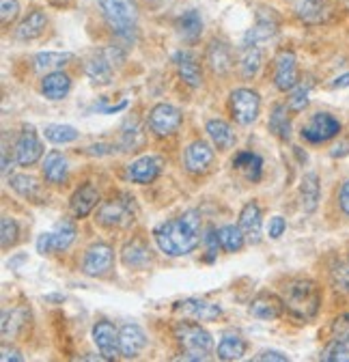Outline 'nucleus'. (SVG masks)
<instances>
[{
  "label": "nucleus",
  "mask_w": 349,
  "mask_h": 362,
  "mask_svg": "<svg viewBox=\"0 0 349 362\" xmlns=\"http://www.w3.org/2000/svg\"><path fill=\"white\" fill-rule=\"evenodd\" d=\"M233 166L244 170V175L250 179V181H259L261 179V168H264V160H261L256 153H237L235 160H233Z\"/></svg>",
  "instance_id": "obj_39"
},
{
  "label": "nucleus",
  "mask_w": 349,
  "mask_h": 362,
  "mask_svg": "<svg viewBox=\"0 0 349 362\" xmlns=\"http://www.w3.org/2000/svg\"><path fill=\"white\" fill-rule=\"evenodd\" d=\"M147 347V334L138 324H125L119 330V351L125 360L138 358V354Z\"/></svg>",
  "instance_id": "obj_14"
},
{
  "label": "nucleus",
  "mask_w": 349,
  "mask_h": 362,
  "mask_svg": "<svg viewBox=\"0 0 349 362\" xmlns=\"http://www.w3.org/2000/svg\"><path fill=\"white\" fill-rule=\"evenodd\" d=\"M172 337L184 349V360H207L213 349L211 334L194 322H177L172 328Z\"/></svg>",
  "instance_id": "obj_4"
},
{
  "label": "nucleus",
  "mask_w": 349,
  "mask_h": 362,
  "mask_svg": "<svg viewBox=\"0 0 349 362\" xmlns=\"http://www.w3.org/2000/svg\"><path fill=\"white\" fill-rule=\"evenodd\" d=\"M43 136H46V139L50 143H54V145H67V143L78 141L80 132L76 127H71V125H57V123H52V125H46V129H43Z\"/></svg>",
  "instance_id": "obj_42"
},
{
  "label": "nucleus",
  "mask_w": 349,
  "mask_h": 362,
  "mask_svg": "<svg viewBox=\"0 0 349 362\" xmlns=\"http://www.w3.org/2000/svg\"><path fill=\"white\" fill-rule=\"evenodd\" d=\"M239 226H242V231L250 244L261 242V226H264V218H261V207L254 201L244 205V209L239 214Z\"/></svg>",
  "instance_id": "obj_21"
},
{
  "label": "nucleus",
  "mask_w": 349,
  "mask_h": 362,
  "mask_svg": "<svg viewBox=\"0 0 349 362\" xmlns=\"http://www.w3.org/2000/svg\"><path fill=\"white\" fill-rule=\"evenodd\" d=\"M246 349H248L246 341L239 334L229 332V334H225L220 339V343H218V349L215 351H218V358H220V360L231 362V360H242L246 356Z\"/></svg>",
  "instance_id": "obj_33"
},
{
  "label": "nucleus",
  "mask_w": 349,
  "mask_h": 362,
  "mask_svg": "<svg viewBox=\"0 0 349 362\" xmlns=\"http://www.w3.org/2000/svg\"><path fill=\"white\" fill-rule=\"evenodd\" d=\"M330 86L332 88H345V86H349V74H343V76L334 78V82Z\"/></svg>",
  "instance_id": "obj_54"
},
{
  "label": "nucleus",
  "mask_w": 349,
  "mask_h": 362,
  "mask_svg": "<svg viewBox=\"0 0 349 362\" xmlns=\"http://www.w3.org/2000/svg\"><path fill=\"white\" fill-rule=\"evenodd\" d=\"M172 310L174 313H182L186 317H192V320H196V322H213V320H218V317L223 315L220 304L203 300V298L179 300V302H174Z\"/></svg>",
  "instance_id": "obj_10"
},
{
  "label": "nucleus",
  "mask_w": 349,
  "mask_h": 362,
  "mask_svg": "<svg viewBox=\"0 0 349 362\" xmlns=\"http://www.w3.org/2000/svg\"><path fill=\"white\" fill-rule=\"evenodd\" d=\"M256 362H266V360H278V362H287L289 356H285L283 351H274V349H268V351H261L254 356Z\"/></svg>",
  "instance_id": "obj_51"
},
{
  "label": "nucleus",
  "mask_w": 349,
  "mask_h": 362,
  "mask_svg": "<svg viewBox=\"0 0 349 362\" xmlns=\"http://www.w3.org/2000/svg\"><path fill=\"white\" fill-rule=\"evenodd\" d=\"M338 207H341V211L349 218V179L343 184V188H341V192H338Z\"/></svg>",
  "instance_id": "obj_53"
},
{
  "label": "nucleus",
  "mask_w": 349,
  "mask_h": 362,
  "mask_svg": "<svg viewBox=\"0 0 349 362\" xmlns=\"http://www.w3.org/2000/svg\"><path fill=\"white\" fill-rule=\"evenodd\" d=\"M121 261L123 265L127 267H134V269H141V267H147L151 263V248L141 240V238H134L129 240L123 250H121Z\"/></svg>",
  "instance_id": "obj_24"
},
{
  "label": "nucleus",
  "mask_w": 349,
  "mask_h": 362,
  "mask_svg": "<svg viewBox=\"0 0 349 362\" xmlns=\"http://www.w3.org/2000/svg\"><path fill=\"white\" fill-rule=\"evenodd\" d=\"M28 322V308L20 306V308H11L3 313V339H16L20 334V330L26 326Z\"/></svg>",
  "instance_id": "obj_34"
},
{
  "label": "nucleus",
  "mask_w": 349,
  "mask_h": 362,
  "mask_svg": "<svg viewBox=\"0 0 349 362\" xmlns=\"http://www.w3.org/2000/svg\"><path fill=\"white\" fill-rule=\"evenodd\" d=\"M174 65H177V71L182 76V80L192 86V88H199L203 84V71H201V65L196 61V57L188 50H182L174 54Z\"/></svg>",
  "instance_id": "obj_22"
},
{
  "label": "nucleus",
  "mask_w": 349,
  "mask_h": 362,
  "mask_svg": "<svg viewBox=\"0 0 349 362\" xmlns=\"http://www.w3.org/2000/svg\"><path fill=\"white\" fill-rule=\"evenodd\" d=\"M205 129L209 134V139L213 141V145L220 151H227V149H231L235 145V132H233V127L227 121H223V119H209Z\"/></svg>",
  "instance_id": "obj_27"
},
{
  "label": "nucleus",
  "mask_w": 349,
  "mask_h": 362,
  "mask_svg": "<svg viewBox=\"0 0 349 362\" xmlns=\"http://www.w3.org/2000/svg\"><path fill=\"white\" fill-rule=\"evenodd\" d=\"M69 90H71V78L63 71H50L41 80V93L52 102L67 98Z\"/></svg>",
  "instance_id": "obj_23"
},
{
  "label": "nucleus",
  "mask_w": 349,
  "mask_h": 362,
  "mask_svg": "<svg viewBox=\"0 0 349 362\" xmlns=\"http://www.w3.org/2000/svg\"><path fill=\"white\" fill-rule=\"evenodd\" d=\"M321 360L326 362H349V337H336L321 351Z\"/></svg>",
  "instance_id": "obj_43"
},
{
  "label": "nucleus",
  "mask_w": 349,
  "mask_h": 362,
  "mask_svg": "<svg viewBox=\"0 0 349 362\" xmlns=\"http://www.w3.org/2000/svg\"><path fill=\"white\" fill-rule=\"evenodd\" d=\"M76 240V224L71 220H61L57 224V229L52 231V246H54V252H61V250H67Z\"/></svg>",
  "instance_id": "obj_40"
},
{
  "label": "nucleus",
  "mask_w": 349,
  "mask_h": 362,
  "mask_svg": "<svg viewBox=\"0 0 349 362\" xmlns=\"http://www.w3.org/2000/svg\"><path fill=\"white\" fill-rule=\"evenodd\" d=\"M91 153H95V156L112 153V147H108V145H95V147H91Z\"/></svg>",
  "instance_id": "obj_56"
},
{
  "label": "nucleus",
  "mask_w": 349,
  "mask_h": 362,
  "mask_svg": "<svg viewBox=\"0 0 349 362\" xmlns=\"http://www.w3.org/2000/svg\"><path fill=\"white\" fill-rule=\"evenodd\" d=\"M114 65L106 59V54L100 50L93 59H89L86 61V65H84V71H86V76H89V80L93 82V84H97V86H106V84H110L112 82V74H114Z\"/></svg>",
  "instance_id": "obj_26"
},
{
  "label": "nucleus",
  "mask_w": 349,
  "mask_h": 362,
  "mask_svg": "<svg viewBox=\"0 0 349 362\" xmlns=\"http://www.w3.org/2000/svg\"><path fill=\"white\" fill-rule=\"evenodd\" d=\"M41 173L46 177L48 184H63L67 179V173H69V166H67V160L61 151H50L43 160V166H41Z\"/></svg>",
  "instance_id": "obj_30"
},
{
  "label": "nucleus",
  "mask_w": 349,
  "mask_h": 362,
  "mask_svg": "<svg viewBox=\"0 0 349 362\" xmlns=\"http://www.w3.org/2000/svg\"><path fill=\"white\" fill-rule=\"evenodd\" d=\"M276 33H278V16L274 13V9H261V11H256V22L246 33L244 43L261 45V43L270 41Z\"/></svg>",
  "instance_id": "obj_12"
},
{
  "label": "nucleus",
  "mask_w": 349,
  "mask_h": 362,
  "mask_svg": "<svg viewBox=\"0 0 349 362\" xmlns=\"http://www.w3.org/2000/svg\"><path fill=\"white\" fill-rule=\"evenodd\" d=\"M201 214L190 209L179 218H172L155 226L153 238L158 248L168 257H184L196 250L201 244Z\"/></svg>",
  "instance_id": "obj_1"
},
{
  "label": "nucleus",
  "mask_w": 349,
  "mask_h": 362,
  "mask_svg": "<svg viewBox=\"0 0 349 362\" xmlns=\"http://www.w3.org/2000/svg\"><path fill=\"white\" fill-rule=\"evenodd\" d=\"M67 0H50V5H57V7H63Z\"/></svg>",
  "instance_id": "obj_57"
},
{
  "label": "nucleus",
  "mask_w": 349,
  "mask_h": 362,
  "mask_svg": "<svg viewBox=\"0 0 349 362\" xmlns=\"http://www.w3.org/2000/svg\"><path fill=\"white\" fill-rule=\"evenodd\" d=\"M276 71H274V84L278 90H291L297 86V61L291 50H280L276 54Z\"/></svg>",
  "instance_id": "obj_13"
},
{
  "label": "nucleus",
  "mask_w": 349,
  "mask_h": 362,
  "mask_svg": "<svg viewBox=\"0 0 349 362\" xmlns=\"http://www.w3.org/2000/svg\"><path fill=\"white\" fill-rule=\"evenodd\" d=\"M18 235H20V226L13 218L5 216L3 222H0V242H3V248H11L16 242H18Z\"/></svg>",
  "instance_id": "obj_45"
},
{
  "label": "nucleus",
  "mask_w": 349,
  "mask_h": 362,
  "mask_svg": "<svg viewBox=\"0 0 349 362\" xmlns=\"http://www.w3.org/2000/svg\"><path fill=\"white\" fill-rule=\"evenodd\" d=\"M9 186L26 201H35V203H41V186L39 181L30 175H13L9 179Z\"/></svg>",
  "instance_id": "obj_36"
},
{
  "label": "nucleus",
  "mask_w": 349,
  "mask_h": 362,
  "mask_svg": "<svg viewBox=\"0 0 349 362\" xmlns=\"http://www.w3.org/2000/svg\"><path fill=\"white\" fill-rule=\"evenodd\" d=\"M231 112L237 123L250 125L256 121L259 110H261V98L252 88H235L231 93Z\"/></svg>",
  "instance_id": "obj_7"
},
{
  "label": "nucleus",
  "mask_w": 349,
  "mask_h": 362,
  "mask_svg": "<svg viewBox=\"0 0 349 362\" xmlns=\"http://www.w3.org/2000/svg\"><path fill=\"white\" fill-rule=\"evenodd\" d=\"M174 28H177L179 37L186 39V41H196L203 33V20H201V13L194 11V9H188L184 11L177 22H174Z\"/></svg>",
  "instance_id": "obj_32"
},
{
  "label": "nucleus",
  "mask_w": 349,
  "mask_h": 362,
  "mask_svg": "<svg viewBox=\"0 0 349 362\" xmlns=\"http://www.w3.org/2000/svg\"><path fill=\"white\" fill-rule=\"evenodd\" d=\"M285 313V300L278 298L276 293H259L252 302H250V315L256 317V320L264 322H274Z\"/></svg>",
  "instance_id": "obj_18"
},
{
  "label": "nucleus",
  "mask_w": 349,
  "mask_h": 362,
  "mask_svg": "<svg viewBox=\"0 0 349 362\" xmlns=\"http://www.w3.org/2000/svg\"><path fill=\"white\" fill-rule=\"evenodd\" d=\"M341 132V123L338 119H334L332 115L328 112H317L307 125L302 127V139L304 141H309V143H328L332 141L334 136H338Z\"/></svg>",
  "instance_id": "obj_9"
},
{
  "label": "nucleus",
  "mask_w": 349,
  "mask_h": 362,
  "mask_svg": "<svg viewBox=\"0 0 349 362\" xmlns=\"http://www.w3.org/2000/svg\"><path fill=\"white\" fill-rule=\"evenodd\" d=\"M97 203H100L97 188L93 184H84V186H80L73 192V197L69 201V207H71V214L76 218H86V216H89L97 207Z\"/></svg>",
  "instance_id": "obj_20"
},
{
  "label": "nucleus",
  "mask_w": 349,
  "mask_h": 362,
  "mask_svg": "<svg viewBox=\"0 0 349 362\" xmlns=\"http://www.w3.org/2000/svg\"><path fill=\"white\" fill-rule=\"evenodd\" d=\"M46 26H48L46 13L39 11V9H35L32 13H28V16L20 22V26L16 28V37H18L20 41H32V39H37V37L43 35Z\"/></svg>",
  "instance_id": "obj_28"
},
{
  "label": "nucleus",
  "mask_w": 349,
  "mask_h": 362,
  "mask_svg": "<svg viewBox=\"0 0 349 362\" xmlns=\"http://www.w3.org/2000/svg\"><path fill=\"white\" fill-rule=\"evenodd\" d=\"M0 354H3V356H0V360H3V362H9V360L22 362V360H24L22 351H20V349H16V347H9L7 343L3 345V349H0Z\"/></svg>",
  "instance_id": "obj_52"
},
{
  "label": "nucleus",
  "mask_w": 349,
  "mask_h": 362,
  "mask_svg": "<svg viewBox=\"0 0 349 362\" xmlns=\"http://www.w3.org/2000/svg\"><path fill=\"white\" fill-rule=\"evenodd\" d=\"M91 334H93V343L97 345L100 354L106 356V360H114L117 356H121V351H119V332L110 322H106V320L97 322L93 326Z\"/></svg>",
  "instance_id": "obj_19"
},
{
  "label": "nucleus",
  "mask_w": 349,
  "mask_h": 362,
  "mask_svg": "<svg viewBox=\"0 0 349 362\" xmlns=\"http://www.w3.org/2000/svg\"><path fill=\"white\" fill-rule=\"evenodd\" d=\"M285 308L297 322H311L321 306V289L311 279H295L285 285Z\"/></svg>",
  "instance_id": "obj_2"
},
{
  "label": "nucleus",
  "mask_w": 349,
  "mask_h": 362,
  "mask_svg": "<svg viewBox=\"0 0 349 362\" xmlns=\"http://www.w3.org/2000/svg\"><path fill=\"white\" fill-rule=\"evenodd\" d=\"M37 252H39V255H50V252H54L52 233H41V235H39V240H37Z\"/></svg>",
  "instance_id": "obj_50"
},
{
  "label": "nucleus",
  "mask_w": 349,
  "mask_h": 362,
  "mask_svg": "<svg viewBox=\"0 0 349 362\" xmlns=\"http://www.w3.org/2000/svg\"><path fill=\"white\" fill-rule=\"evenodd\" d=\"M95 220L102 226H106V229H127V226H132V222L136 220V211H134V205L125 197L108 199L97 205Z\"/></svg>",
  "instance_id": "obj_5"
},
{
  "label": "nucleus",
  "mask_w": 349,
  "mask_h": 362,
  "mask_svg": "<svg viewBox=\"0 0 349 362\" xmlns=\"http://www.w3.org/2000/svg\"><path fill=\"white\" fill-rule=\"evenodd\" d=\"M160 170H162V158L143 156V158H138L136 162H132L127 166V179L132 181V184L147 186V184H151V181H155Z\"/></svg>",
  "instance_id": "obj_16"
},
{
  "label": "nucleus",
  "mask_w": 349,
  "mask_h": 362,
  "mask_svg": "<svg viewBox=\"0 0 349 362\" xmlns=\"http://www.w3.org/2000/svg\"><path fill=\"white\" fill-rule=\"evenodd\" d=\"M184 115L172 104H155L149 112V127L155 136H170L182 127Z\"/></svg>",
  "instance_id": "obj_8"
},
{
  "label": "nucleus",
  "mask_w": 349,
  "mask_h": 362,
  "mask_svg": "<svg viewBox=\"0 0 349 362\" xmlns=\"http://www.w3.org/2000/svg\"><path fill=\"white\" fill-rule=\"evenodd\" d=\"M285 229H287L285 218H283V216H274V218L270 220V226H268V235H270L272 240H278V238L285 233Z\"/></svg>",
  "instance_id": "obj_49"
},
{
  "label": "nucleus",
  "mask_w": 349,
  "mask_h": 362,
  "mask_svg": "<svg viewBox=\"0 0 349 362\" xmlns=\"http://www.w3.org/2000/svg\"><path fill=\"white\" fill-rule=\"evenodd\" d=\"M270 129L278 136L280 141H289L291 139V121L287 117V106L285 104H276L272 115H270Z\"/></svg>",
  "instance_id": "obj_41"
},
{
  "label": "nucleus",
  "mask_w": 349,
  "mask_h": 362,
  "mask_svg": "<svg viewBox=\"0 0 349 362\" xmlns=\"http://www.w3.org/2000/svg\"><path fill=\"white\" fill-rule=\"evenodd\" d=\"M332 334L334 337H349V313L338 315L332 322Z\"/></svg>",
  "instance_id": "obj_48"
},
{
  "label": "nucleus",
  "mask_w": 349,
  "mask_h": 362,
  "mask_svg": "<svg viewBox=\"0 0 349 362\" xmlns=\"http://www.w3.org/2000/svg\"><path fill=\"white\" fill-rule=\"evenodd\" d=\"M205 59H207V65L213 74L223 76L227 71H231L235 59H233V50L231 45L223 39H213L209 45H207V52H205Z\"/></svg>",
  "instance_id": "obj_17"
},
{
  "label": "nucleus",
  "mask_w": 349,
  "mask_h": 362,
  "mask_svg": "<svg viewBox=\"0 0 349 362\" xmlns=\"http://www.w3.org/2000/svg\"><path fill=\"white\" fill-rule=\"evenodd\" d=\"M20 13V3L18 0H3L0 3V18H3V26H9Z\"/></svg>",
  "instance_id": "obj_47"
},
{
  "label": "nucleus",
  "mask_w": 349,
  "mask_h": 362,
  "mask_svg": "<svg viewBox=\"0 0 349 362\" xmlns=\"http://www.w3.org/2000/svg\"><path fill=\"white\" fill-rule=\"evenodd\" d=\"M114 265V250L106 242H95L86 248L84 259H82V272L86 276H106Z\"/></svg>",
  "instance_id": "obj_6"
},
{
  "label": "nucleus",
  "mask_w": 349,
  "mask_h": 362,
  "mask_svg": "<svg viewBox=\"0 0 349 362\" xmlns=\"http://www.w3.org/2000/svg\"><path fill=\"white\" fill-rule=\"evenodd\" d=\"M43 156V145L39 141V136L32 127L24 129L20 134V139L16 141L13 147V158L20 166H32L39 162V158Z\"/></svg>",
  "instance_id": "obj_11"
},
{
  "label": "nucleus",
  "mask_w": 349,
  "mask_h": 362,
  "mask_svg": "<svg viewBox=\"0 0 349 362\" xmlns=\"http://www.w3.org/2000/svg\"><path fill=\"white\" fill-rule=\"evenodd\" d=\"M218 238H220V246L227 252H239L246 244V235L239 224H227L223 229H218Z\"/></svg>",
  "instance_id": "obj_37"
},
{
  "label": "nucleus",
  "mask_w": 349,
  "mask_h": 362,
  "mask_svg": "<svg viewBox=\"0 0 349 362\" xmlns=\"http://www.w3.org/2000/svg\"><path fill=\"white\" fill-rule=\"evenodd\" d=\"M295 16L307 24H321L328 18V0H295Z\"/></svg>",
  "instance_id": "obj_25"
},
{
  "label": "nucleus",
  "mask_w": 349,
  "mask_h": 362,
  "mask_svg": "<svg viewBox=\"0 0 349 362\" xmlns=\"http://www.w3.org/2000/svg\"><path fill=\"white\" fill-rule=\"evenodd\" d=\"M321 197V186H319V177L315 173H307L300 184V199H302V209L307 214H313L319 205Z\"/></svg>",
  "instance_id": "obj_29"
},
{
  "label": "nucleus",
  "mask_w": 349,
  "mask_h": 362,
  "mask_svg": "<svg viewBox=\"0 0 349 362\" xmlns=\"http://www.w3.org/2000/svg\"><path fill=\"white\" fill-rule=\"evenodd\" d=\"M143 145H145V134L138 127L136 119L127 121L123 125V132H121V147H123V151H138Z\"/></svg>",
  "instance_id": "obj_38"
},
{
  "label": "nucleus",
  "mask_w": 349,
  "mask_h": 362,
  "mask_svg": "<svg viewBox=\"0 0 349 362\" xmlns=\"http://www.w3.org/2000/svg\"><path fill=\"white\" fill-rule=\"evenodd\" d=\"M97 3L112 33L123 43L132 45L138 35V28H136L138 9L134 5V0H97Z\"/></svg>",
  "instance_id": "obj_3"
},
{
  "label": "nucleus",
  "mask_w": 349,
  "mask_h": 362,
  "mask_svg": "<svg viewBox=\"0 0 349 362\" xmlns=\"http://www.w3.org/2000/svg\"><path fill=\"white\" fill-rule=\"evenodd\" d=\"M330 283L338 293L349 296V263H338L330 272Z\"/></svg>",
  "instance_id": "obj_44"
},
{
  "label": "nucleus",
  "mask_w": 349,
  "mask_h": 362,
  "mask_svg": "<svg viewBox=\"0 0 349 362\" xmlns=\"http://www.w3.org/2000/svg\"><path fill=\"white\" fill-rule=\"evenodd\" d=\"M349 153V141L347 143H341V145H336L334 149H332V156L334 158H341V156H347Z\"/></svg>",
  "instance_id": "obj_55"
},
{
  "label": "nucleus",
  "mask_w": 349,
  "mask_h": 362,
  "mask_svg": "<svg viewBox=\"0 0 349 362\" xmlns=\"http://www.w3.org/2000/svg\"><path fill=\"white\" fill-rule=\"evenodd\" d=\"M213 158H215V151L209 143L205 141H194L186 147V153H184V164L190 173H207L209 166L213 164Z\"/></svg>",
  "instance_id": "obj_15"
},
{
  "label": "nucleus",
  "mask_w": 349,
  "mask_h": 362,
  "mask_svg": "<svg viewBox=\"0 0 349 362\" xmlns=\"http://www.w3.org/2000/svg\"><path fill=\"white\" fill-rule=\"evenodd\" d=\"M261 63H264V52H261V45L254 43H244L239 48V71L244 78H252L259 74Z\"/></svg>",
  "instance_id": "obj_31"
},
{
  "label": "nucleus",
  "mask_w": 349,
  "mask_h": 362,
  "mask_svg": "<svg viewBox=\"0 0 349 362\" xmlns=\"http://www.w3.org/2000/svg\"><path fill=\"white\" fill-rule=\"evenodd\" d=\"M69 61H73V54L71 52H41V54H37L35 59H32V63H35V69L37 71H46V74H50V71H61Z\"/></svg>",
  "instance_id": "obj_35"
},
{
  "label": "nucleus",
  "mask_w": 349,
  "mask_h": 362,
  "mask_svg": "<svg viewBox=\"0 0 349 362\" xmlns=\"http://www.w3.org/2000/svg\"><path fill=\"white\" fill-rule=\"evenodd\" d=\"M309 106V88L297 84L295 88H291V98H289V108L293 112H302Z\"/></svg>",
  "instance_id": "obj_46"
}]
</instances>
